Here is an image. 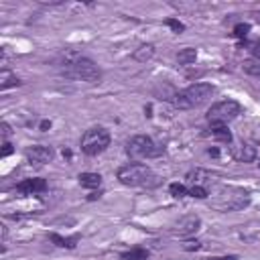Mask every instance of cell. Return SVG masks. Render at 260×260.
<instances>
[{
	"instance_id": "1",
	"label": "cell",
	"mask_w": 260,
	"mask_h": 260,
	"mask_svg": "<svg viewBox=\"0 0 260 260\" xmlns=\"http://www.w3.org/2000/svg\"><path fill=\"white\" fill-rule=\"evenodd\" d=\"M116 177L126 187H154V185H158V175L142 162H130V165L120 167Z\"/></svg>"
},
{
	"instance_id": "2",
	"label": "cell",
	"mask_w": 260,
	"mask_h": 260,
	"mask_svg": "<svg viewBox=\"0 0 260 260\" xmlns=\"http://www.w3.org/2000/svg\"><path fill=\"white\" fill-rule=\"evenodd\" d=\"M215 87L211 83H191L189 87L177 91L173 95V106L179 110H191V108H199L201 104H205L211 95H213Z\"/></svg>"
},
{
	"instance_id": "3",
	"label": "cell",
	"mask_w": 260,
	"mask_h": 260,
	"mask_svg": "<svg viewBox=\"0 0 260 260\" xmlns=\"http://www.w3.org/2000/svg\"><path fill=\"white\" fill-rule=\"evenodd\" d=\"M61 73L65 77L79 79V81H85V83H98L102 79V71L98 69V65L91 59L77 57V55H71L69 59H65V69Z\"/></svg>"
},
{
	"instance_id": "4",
	"label": "cell",
	"mask_w": 260,
	"mask_h": 260,
	"mask_svg": "<svg viewBox=\"0 0 260 260\" xmlns=\"http://www.w3.org/2000/svg\"><path fill=\"white\" fill-rule=\"evenodd\" d=\"M126 154L132 160H144V158H156L162 154V146H158L150 136L136 134L126 140Z\"/></svg>"
},
{
	"instance_id": "5",
	"label": "cell",
	"mask_w": 260,
	"mask_h": 260,
	"mask_svg": "<svg viewBox=\"0 0 260 260\" xmlns=\"http://www.w3.org/2000/svg\"><path fill=\"white\" fill-rule=\"evenodd\" d=\"M110 146V132L104 126H91L81 136V152L87 156H98Z\"/></svg>"
},
{
	"instance_id": "6",
	"label": "cell",
	"mask_w": 260,
	"mask_h": 260,
	"mask_svg": "<svg viewBox=\"0 0 260 260\" xmlns=\"http://www.w3.org/2000/svg\"><path fill=\"white\" fill-rule=\"evenodd\" d=\"M240 112H242L240 102H236V100H221V102L213 104L207 110L205 118H207V122L211 126H228V122H232L234 118H238Z\"/></svg>"
},
{
	"instance_id": "7",
	"label": "cell",
	"mask_w": 260,
	"mask_h": 260,
	"mask_svg": "<svg viewBox=\"0 0 260 260\" xmlns=\"http://www.w3.org/2000/svg\"><path fill=\"white\" fill-rule=\"evenodd\" d=\"M201 225V217L195 215V213H189V215H183L181 219H177L173 223V234L175 236H181V238H187V236H193Z\"/></svg>"
},
{
	"instance_id": "8",
	"label": "cell",
	"mask_w": 260,
	"mask_h": 260,
	"mask_svg": "<svg viewBox=\"0 0 260 260\" xmlns=\"http://www.w3.org/2000/svg\"><path fill=\"white\" fill-rule=\"evenodd\" d=\"M230 154L238 162H254L258 158V146L254 142H240V144L232 146Z\"/></svg>"
},
{
	"instance_id": "9",
	"label": "cell",
	"mask_w": 260,
	"mask_h": 260,
	"mask_svg": "<svg viewBox=\"0 0 260 260\" xmlns=\"http://www.w3.org/2000/svg\"><path fill=\"white\" fill-rule=\"evenodd\" d=\"M26 158L30 162L45 165V162H51L55 158V150H53V146H47V144H35L26 150Z\"/></svg>"
},
{
	"instance_id": "10",
	"label": "cell",
	"mask_w": 260,
	"mask_h": 260,
	"mask_svg": "<svg viewBox=\"0 0 260 260\" xmlns=\"http://www.w3.org/2000/svg\"><path fill=\"white\" fill-rule=\"evenodd\" d=\"M47 191V181L45 179H24L16 185V193L20 195H39V193H45Z\"/></svg>"
},
{
	"instance_id": "11",
	"label": "cell",
	"mask_w": 260,
	"mask_h": 260,
	"mask_svg": "<svg viewBox=\"0 0 260 260\" xmlns=\"http://www.w3.org/2000/svg\"><path fill=\"white\" fill-rule=\"evenodd\" d=\"M207 183H209V173L203 171V169H193L185 175V185L187 187H205L207 189Z\"/></svg>"
},
{
	"instance_id": "12",
	"label": "cell",
	"mask_w": 260,
	"mask_h": 260,
	"mask_svg": "<svg viewBox=\"0 0 260 260\" xmlns=\"http://www.w3.org/2000/svg\"><path fill=\"white\" fill-rule=\"evenodd\" d=\"M134 61H138V63H146V61H150L152 57H154V45H150V43H146V45H140L136 51H134Z\"/></svg>"
},
{
	"instance_id": "13",
	"label": "cell",
	"mask_w": 260,
	"mask_h": 260,
	"mask_svg": "<svg viewBox=\"0 0 260 260\" xmlns=\"http://www.w3.org/2000/svg\"><path fill=\"white\" fill-rule=\"evenodd\" d=\"M209 136L213 140H219V142H225V144L232 142V132L228 130V126H211L209 128Z\"/></svg>"
},
{
	"instance_id": "14",
	"label": "cell",
	"mask_w": 260,
	"mask_h": 260,
	"mask_svg": "<svg viewBox=\"0 0 260 260\" xmlns=\"http://www.w3.org/2000/svg\"><path fill=\"white\" fill-rule=\"evenodd\" d=\"M79 183L85 189H98L102 185V177L98 173H81L79 175Z\"/></svg>"
},
{
	"instance_id": "15",
	"label": "cell",
	"mask_w": 260,
	"mask_h": 260,
	"mask_svg": "<svg viewBox=\"0 0 260 260\" xmlns=\"http://www.w3.org/2000/svg\"><path fill=\"white\" fill-rule=\"evenodd\" d=\"M49 240L55 244V246H59V248H75L77 246V242H79V238L77 236H71V238H63V236H59V234H51L49 236Z\"/></svg>"
},
{
	"instance_id": "16",
	"label": "cell",
	"mask_w": 260,
	"mask_h": 260,
	"mask_svg": "<svg viewBox=\"0 0 260 260\" xmlns=\"http://www.w3.org/2000/svg\"><path fill=\"white\" fill-rule=\"evenodd\" d=\"M22 81L14 75V73H10L8 69H2V73H0V89H8V87H16V85H20Z\"/></svg>"
},
{
	"instance_id": "17",
	"label": "cell",
	"mask_w": 260,
	"mask_h": 260,
	"mask_svg": "<svg viewBox=\"0 0 260 260\" xmlns=\"http://www.w3.org/2000/svg\"><path fill=\"white\" fill-rule=\"evenodd\" d=\"M195 59H197V51L191 49V47H185V49H181V51L177 53L179 65H191V63H195Z\"/></svg>"
},
{
	"instance_id": "18",
	"label": "cell",
	"mask_w": 260,
	"mask_h": 260,
	"mask_svg": "<svg viewBox=\"0 0 260 260\" xmlns=\"http://www.w3.org/2000/svg\"><path fill=\"white\" fill-rule=\"evenodd\" d=\"M120 258L122 260H146L148 258V250H144V248H132L128 252H122Z\"/></svg>"
},
{
	"instance_id": "19",
	"label": "cell",
	"mask_w": 260,
	"mask_h": 260,
	"mask_svg": "<svg viewBox=\"0 0 260 260\" xmlns=\"http://www.w3.org/2000/svg\"><path fill=\"white\" fill-rule=\"evenodd\" d=\"M242 69L248 73V75H260V59L258 57H250L244 61Z\"/></svg>"
},
{
	"instance_id": "20",
	"label": "cell",
	"mask_w": 260,
	"mask_h": 260,
	"mask_svg": "<svg viewBox=\"0 0 260 260\" xmlns=\"http://www.w3.org/2000/svg\"><path fill=\"white\" fill-rule=\"evenodd\" d=\"M169 191H171L173 197H185V195H189V187L185 183H171L169 185Z\"/></svg>"
},
{
	"instance_id": "21",
	"label": "cell",
	"mask_w": 260,
	"mask_h": 260,
	"mask_svg": "<svg viewBox=\"0 0 260 260\" xmlns=\"http://www.w3.org/2000/svg\"><path fill=\"white\" fill-rule=\"evenodd\" d=\"M248 32H250V24H246V22H240V24L234 26V35H236L238 39H246Z\"/></svg>"
},
{
	"instance_id": "22",
	"label": "cell",
	"mask_w": 260,
	"mask_h": 260,
	"mask_svg": "<svg viewBox=\"0 0 260 260\" xmlns=\"http://www.w3.org/2000/svg\"><path fill=\"white\" fill-rule=\"evenodd\" d=\"M165 24H167L169 28H173V32H183V30H185V24H183V22H179L177 18H167V20H165Z\"/></svg>"
},
{
	"instance_id": "23",
	"label": "cell",
	"mask_w": 260,
	"mask_h": 260,
	"mask_svg": "<svg viewBox=\"0 0 260 260\" xmlns=\"http://www.w3.org/2000/svg\"><path fill=\"white\" fill-rule=\"evenodd\" d=\"M189 195L191 197H197V199H205L209 195V191L205 187H189Z\"/></svg>"
},
{
	"instance_id": "24",
	"label": "cell",
	"mask_w": 260,
	"mask_h": 260,
	"mask_svg": "<svg viewBox=\"0 0 260 260\" xmlns=\"http://www.w3.org/2000/svg\"><path fill=\"white\" fill-rule=\"evenodd\" d=\"M12 150H14V148H12V144H10L8 140H4V142H2V152H0V154H2V156H8Z\"/></svg>"
},
{
	"instance_id": "25",
	"label": "cell",
	"mask_w": 260,
	"mask_h": 260,
	"mask_svg": "<svg viewBox=\"0 0 260 260\" xmlns=\"http://www.w3.org/2000/svg\"><path fill=\"white\" fill-rule=\"evenodd\" d=\"M8 136H10V126L6 122H2V142L8 140Z\"/></svg>"
},
{
	"instance_id": "26",
	"label": "cell",
	"mask_w": 260,
	"mask_h": 260,
	"mask_svg": "<svg viewBox=\"0 0 260 260\" xmlns=\"http://www.w3.org/2000/svg\"><path fill=\"white\" fill-rule=\"evenodd\" d=\"M199 248H201V244H199L197 240H195V242H191V240H189V242L185 244V250H189V252H191V250H199Z\"/></svg>"
},
{
	"instance_id": "27",
	"label": "cell",
	"mask_w": 260,
	"mask_h": 260,
	"mask_svg": "<svg viewBox=\"0 0 260 260\" xmlns=\"http://www.w3.org/2000/svg\"><path fill=\"white\" fill-rule=\"evenodd\" d=\"M205 260H238L236 254H228V256H213V258H205Z\"/></svg>"
},
{
	"instance_id": "28",
	"label": "cell",
	"mask_w": 260,
	"mask_h": 260,
	"mask_svg": "<svg viewBox=\"0 0 260 260\" xmlns=\"http://www.w3.org/2000/svg\"><path fill=\"white\" fill-rule=\"evenodd\" d=\"M252 57H258L260 59V39L254 43V47H252Z\"/></svg>"
},
{
	"instance_id": "29",
	"label": "cell",
	"mask_w": 260,
	"mask_h": 260,
	"mask_svg": "<svg viewBox=\"0 0 260 260\" xmlns=\"http://www.w3.org/2000/svg\"><path fill=\"white\" fill-rule=\"evenodd\" d=\"M41 128H43V130H47V128H51V122H47V120H45V122L41 124Z\"/></svg>"
},
{
	"instance_id": "30",
	"label": "cell",
	"mask_w": 260,
	"mask_h": 260,
	"mask_svg": "<svg viewBox=\"0 0 260 260\" xmlns=\"http://www.w3.org/2000/svg\"><path fill=\"white\" fill-rule=\"evenodd\" d=\"M256 162L260 165V144H258V158H256Z\"/></svg>"
}]
</instances>
